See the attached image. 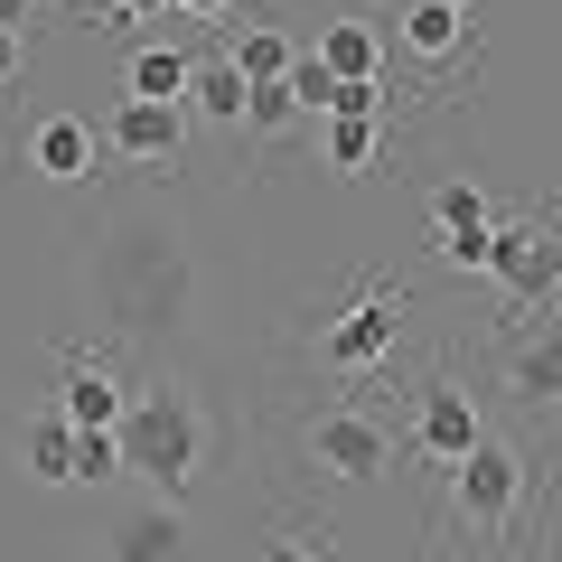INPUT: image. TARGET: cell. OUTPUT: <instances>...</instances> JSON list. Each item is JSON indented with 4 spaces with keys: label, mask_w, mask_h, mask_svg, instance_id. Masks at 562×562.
Masks as SVG:
<instances>
[{
    "label": "cell",
    "mask_w": 562,
    "mask_h": 562,
    "mask_svg": "<svg viewBox=\"0 0 562 562\" xmlns=\"http://www.w3.org/2000/svg\"><path fill=\"white\" fill-rule=\"evenodd\" d=\"M535 479H543V469L525 460L516 441H497V431H487L469 460H450V525H460V535L506 543V535L525 525V497H535Z\"/></svg>",
    "instance_id": "6da1fadb"
},
{
    "label": "cell",
    "mask_w": 562,
    "mask_h": 562,
    "mask_svg": "<svg viewBox=\"0 0 562 562\" xmlns=\"http://www.w3.org/2000/svg\"><path fill=\"white\" fill-rule=\"evenodd\" d=\"M122 450H132V469L160 497H188V479H198L206 460V422L188 394H132V413H122Z\"/></svg>",
    "instance_id": "7a4b0ae2"
},
{
    "label": "cell",
    "mask_w": 562,
    "mask_h": 562,
    "mask_svg": "<svg viewBox=\"0 0 562 562\" xmlns=\"http://www.w3.org/2000/svg\"><path fill=\"white\" fill-rule=\"evenodd\" d=\"M487 281L506 291V319H543V310L562 301V235H553V216H516V225H497Z\"/></svg>",
    "instance_id": "3957f363"
},
{
    "label": "cell",
    "mask_w": 562,
    "mask_h": 562,
    "mask_svg": "<svg viewBox=\"0 0 562 562\" xmlns=\"http://www.w3.org/2000/svg\"><path fill=\"white\" fill-rule=\"evenodd\" d=\"M394 338H403V291L394 281H366L357 301L319 328V366L328 375H375V366L394 357Z\"/></svg>",
    "instance_id": "277c9868"
},
{
    "label": "cell",
    "mask_w": 562,
    "mask_h": 562,
    "mask_svg": "<svg viewBox=\"0 0 562 562\" xmlns=\"http://www.w3.org/2000/svg\"><path fill=\"white\" fill-rule=\"evenodd\" d=\"M310 469H328V479H347V487H375L384 469H394V431H384L366 403H328V413L310 422Z\"/></svg>",
    "instance_id": "5b68a950"
},
{
    "label": "cell",
    "mask_w": 562,
    "mask_h": 562,
    "mask_svg": "<svg viewBox=\"0 0 562 562\" xmlns=\"http://www.w3.org/2000/svg\"><path fill=\"white\" fill-rule=\"evenodd\" d=\"M487 254H497V206L469 179H441L431 188V262L441 272H487Z\"/></svg>",
    "instance_id": "8992f818"
},
{
    "label": "cell",
    "mask_w": 562,
    "mask_h": 562,
    "mask_svg": "<svg viewBox=\"0 0 562 562\" xmlns=\"http://www.w3.org/2000/svg\"><path fill=\"white\" fill-rule=\"evenodd\" d=\"M103 140H113L132 169H179V150H188V103L122 94V103H113V122H103Z\"/></svg>",
    "instance_id": "52a82bcc"
},
{
    "label": "cell",
    "mask_w": 562,
    "mask_h": 562,
    "mask_svg": "<svg viewBox=\"0 0 562 562\" xmlns=\"http://www.w3.org/2000/svg\"><path fill=\"white\" fill-rule=\"evenodd\" d=\"M57 413L76 422V431H122V413H132L122 366L94 357V347H66V366H57Z\"/></svg>",
    "instance_id": "ba28073f"
},
{
    "label": "cell",
    "mask_w": 562,
    "mask_h": 562,
    "mask_svg": "<svg viewBox=\"0 0 562 562\" xmlns=\"http://www.w3.org/2000/svg\"><path fill=\"white\" fill-rule=\"evenodd\" d=\"M479 441H487V422H479V403L460 394V375H431V384H422V403H413V450L450 469V460H469Z\"/></svg>",
    "instance_id": "9c48e42d"
},
{
    "label": "cell",
    "mask_w": 562,
    "mask_h": 562,
    "mask_svg": "<svg viewBox=\"0 0 562 562\" xmlns=\"http://www.w3.org/2000/svg\"><path fill=\"white\" fill-rule=\"evenodd\" d=\"M506 394L525 413H553L562 403V319L553 310L543 319H516V338H506Z\"/></svg>",
    "instance_id": "30bf717a"
},
{
    "label": "cell",
    "mask_w": 562,
    "mask_h": 562,
    "mask_svg": "<svg viewBox=\"0 0 562 562\" xmlns=\"http://www.w3.org/2000/svg\"><path fill=\"white\" fill-rule=\"evenodd\" d=\"M403 47H413L431 76H460V66L479 57V29H469V10H450V0H413V10H403Z\"/></svg>",
    "instance_id": "8fae6325"
},
{
    "label": "cell",
    "mask_w": 562,
    "mask_h": 562,
    "mask_svg": "<svg viewBox=\"0 0 562 562\" xmlns=\"http://www.w3.org/2000/svg\"><path fill=\"white\" fill-rule=\"evenodd\" d=\"M244 103H254V76H244L235 47H216V57H198V76H188V113L216 122V132H244Z\"/></svg>",
    "instance_id": "7c38bea8"
},
{
    "label": "cell",
    "mask_w": 562,
    "mask_h": 562,
    "mask_svg": "<svg viewBox=\"0 0 562 562\" xmlns=\"http://www.w3.org/2000/svg\"><path fill=\"white\" fill-rule=\"evenodd\" d=\"M113 562H188V525H179V497H150L113 525Z\"/></svg>",
    "instance_id": "4fadbf2b"
},
{
    "label": "cell",
    "mask_w": 562,
    "mask_h": 562,
    "mask_svg": "<svg viewBox=\"0 0 562 562\" xmlns=\"http://www.w3.org/2000/svg\"><path fill=\"white\" fill-rule=\"evenodd\" d=\"M29 160H38L57 188H76V179H94V132H85L76 113H47L38 140H29Z\"/></svg>",
    "instance_id": "5bb4252c"
},
{
    "label": "cell",
    "mask_w": 562,
    "mask_h": 562,
    "mask_svg": "<svg viewBox=\"0 0 562 562\" xmlns=\"http://www.w3.org/2000/svg\"><path fill=\"white\" fill-rule=\"evenodd\" d=\"M319 150H328V169L366 179L384 160V113H319Z\"/></svg>",
    "instance_id": "9a60e30c"
},
{
    "label": "cell",
    "mask_w": 562,
    "mask_h": 562,
    "mask_svg": "<svg viewBox=\"0 0 562 562\" xmlns=\"http://www.w3.org/2000/svg\"><path fill=\"white\" fill-rule=\"evenodd\" d=\"M20 460H29V479H76V422L66 413H38L20 431Z\"/></svg>",
    "instance_id": "2e32d148"
},
{
    "label": "cell",
    "mask_w": 562,
    "mask_h": 562,
    "mask_svg": "<svg viewBox=\"0 0 562 562\" xmlns=\"http://www.w3.org/2000/svg\"><path fill=\"white\" fill-rule=\"evenodd\" d=\"M188 76H198V57H188V47H140V57H132V76H122V94L188 103Z\"/></svg>",
    "instance_id": "e0dca14e"
},
{
    "label": "cell",
    "mask_w": 562,
    "mask_h": 562,
    "mask_svg": "<svg viewBox=\"0 0 562 562\" xmlns=\"http://www.w3.org/2000/svg\"><path fill=\"white\" fill-rule=\"evenodd\" d=\"M301 113H310V103H301L291 76H254V103H244V132H254V140H281Z\"/></svg>",
    "instance_id": "ac0fdd59"
},
{
    "label": "cell",
    "mask_w": 562,
    "mask_h": 562,
    "mask_svg": "<svg viewBox=\"0 0 562 562\" xmlns=\"http://www.w3.org/2000/svg\"><path fill=\"white\" fill-rule=\"evenodd\" d=\"M319 57L338 66V76H384V38L366 20H328L319 29Z\"/></svg>",
    "instance_id": "d6986e66"
},
{
    "label": "cell",
    "mask_w": 562,
    "mask_h": 562,
    "mask_svg": "<svg viewBox=\"0 0 562 562\" xmlns=\"http://www.w3.org/2000/svg\"><path fill=\"white\" fill-rule=\"evenodd\" d=\"M103 479H132L122 431H76V487H103Z\"/></svg>",
    "instance_id": "ffe728a7"
},
{
    "label": "cell",
    "mask_w": 562,
    "mask_h": 562,
    "mask_svg": "<svg viewBox=\"0 0 562 562\" xmlns=\"http://www.w3.org/2000/svg\"><path fill=\"white\" fill-rule=\"evenodd\" d=\"M235 57H244V76H291V66H301V47H291V38H281V29H244V38H235Z\"/></svg>",
    "instance_id": "44dd1931"
},
{
    "label": "cell",
    "mask_w": 562,
    "mask_h": 562,
    "mask_svg": "<svg viewBox=\"0 0 562 562\" xmlns=\"http://www.w3.org/2000/svg\"><path fill=\"white\" fill-rule=\"evenodd\" d=\"M291 85H301V103H310V113H328V103H338V85H347V76H338V66L319 57V47H310V57L291 66Z\"/></svg>",
    "instance_id": "7402d4cb"
},
{
    "label": "cell",
    "mask_w": 562,
    "mask_h": 562,
    "mask_svg": "<svg viewBox=\"0 0 562 562\" xmlns=\"http://www.w3.org/2000/svg\"><path fill=\"white\" fill-rule=\"evenodd\" d=\"M20 66H29V47H20V29L0 20V85H20Z\"/></svg>",
    "instance_id": "603a6c76"
},
{
    "label": "cell",
    "mask_w": 562,
    "mask_h": 562,
    "mask_svg": "<svg viewBox=\"0 0 562 562\" xmlns=\"http://www.w3.org/2000/svg\"><path fill=\"white\" fill-rule=\"evenodd\" d=\"M262 562H319V543H310V535H281V543H272Z\"/></svg>",
    "instance_id": "cb8c5ba5"
},
{
    "label": "cell",
    "mask_w": 562,
    "mask_h": 562,
    "mask_svg": "<svg viewBox=\"0 0 562 562\" xmlns=\"http://www.w3.org/2000/svg\"><path fill=\"white\" fill-rule=\"evenodd\" d=\"M0 20H10V29H20V20H29V0H0Z\"/></svg>",
    "instance_id": "d4e9b609"
},
{
    "label": "cell",
    "mask_w": 562,
    "mask_h": 562,
    "mask_svg": "<svg viewBox=\"0 0 562 562\" xmlns=\"http://www.w3.org/2000/svg\"><path fill=\"white\" fill-rule=\"evenodd\" d=\"M179 10H235V0H179Z\"/></svg>",
    "instance_id": "484cf974"
},
{
    "label": "cell",
    "mask_w": 562,
    "mask_h": 562,
    "mask_svg": "<svg viewBox=\"0 0 562 562\" xmlns=\"http://www.w3.org/2000/svg\"><path fill=\"white\" fill-rule=\"evenodd\" d=\"M450 10H479V0H450Z\"/></svg>",
    "instance_id": "4316f807"
}]
</instances>
